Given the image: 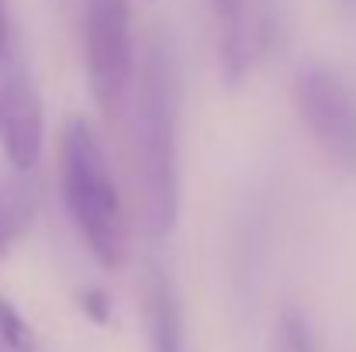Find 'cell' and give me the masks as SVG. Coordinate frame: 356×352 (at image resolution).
Wrapping results in <instances>:
<instances>
[{
  "mask_svg": "<svg viewBox=\"0 0 356 352\" xmlns=\"http://www.w3.org/2000/svg\"><path fill=\"white\" fill-rule=\"evenodd\" d=\"M180 76L170 35L156 31L135 73V169L142 221L152 238L180 221Z\"/></svg>",
  "mask_w": 356,
  "mask_h": 352,
  "instance_id": "obj_1",
  "label": "cell"
},
{
  "mask_svg": "<svg viewBox=\"0 0 356 352\" xmlns=\"http://www.w3.org/2000/svg\"><path fill=\"white\" fill-rule=\"evenodd\" d=\"M59 197L87 252L118 269L128 252L124 208L97 131L83 117H66L59 131Z\"/></svg>",
  "mask_w": 356,
  "mask_h": 352,
  "instance_id": "obj_2",
  "label": "cell"
},
{
  "mask_svg": "<svg viewBox=\"0 0 356 352\" xmlns=\"http://www.w3.org/2000/svg\"><path fill=\"white\" fill-rule=\"evenodd\" d=\"M294 108L312 135V142L325 152V159L356 173V87L325 62H305L294 73Z\"/></svg>",
  "mask_w": 356,
  "mask_h": 352,
  "instance_id": "obj_3",
  "label": "cell"
},
{
  "mask_svg": "<svg viewBox=\"0 0 356 352\" xmlns=\"http://www.w3.org/2000/svg\"><path fill=\"white\" fill-rule=\"evenodd\" d=\"M83 62L97 108L115 117L128 101L135 76L131 0H87L83 7Z\"/></svg>",
  "mask_w": 356,
  "mask_h": 352,
  "instance_id": "obj_4",
  "label": "cell"
},
{
  "mask_svg": "<svg viewBox=\"0 0 356 352\" xmlns=\"http://www.w3.org/2000/svg\"><path fill=\"white\" fill-rule=\"evenodd\" d=\"M215 21V56L225 87H238L273 35V0H204Z\"/></svg>",
  "mask_w": 356,
  "mask_h": 352,
  "instance_id": "obj_5",
  "label": "cell"
},
{
  "mask_svg": "<svg viewBox=\"0 0 356 352\" xmlns=\"http://www.w3.org/2000/svg\"><path fill=\"white\" fill-rule=\"evenodd\" d=\"M0 142L14 169H31L42 156L45 142L42 97L24 69H10L0 83Z\"/></svg>",
  "mask_w": 356,
  "mask_h": 352,
  "instance_id": "obj_6",
  "label": "cell"
},
{
  "mask_svg": "<svg viewBox=\"0 0 356 352\" xmlns=\"http://www.w3.org/2000/svg\"><path fill=\"white\" fill-rule=\"evenodd\" d=\"M142 321H145L149 352H184L180 294L163 266H149L142 280Z\"/></svg>",
  "mask_w": 356,
  "mask_h": 352,
  "instance_id": "obj_7",
  "label": "cell"
},
{
  "mask_svg": "<svg viewBox=\"0 0 356 352\" xmlns=\"http://www.w3.org/2000/svg\"><path fill=\"white\" fill-rule=\"evenodd\" d=\"M270 352H318V332L305 308L287 304L277 311L270 332Z\"/></svg>",
  "mask_w": 356,
  "mask_h": 352,
  "instance_id": "obj_8",
  "label": "cell"
},
{
  "mask_svg": "<svg viewBox=\"0 0 356 352\" xmlns=\"http://www.w3.org/2000/svg\"><path fill=\"white\" fill-rule=\"evenodd\" d=\"M0 349H7V352H38L35 328L24 321V315H21L7 297H0Z\"/></svg>",
  "mask_w": 356,
  "mask_h": 352,
  "instance_id": "obj_9",
  "label": "cell"
},
{
  "mask_svg": "<svg viewBox=\"0 0 356 352\" xmlns=\"http://www.w3.org/2000/svg\"><path fill=\"white\" fill-rule=\"evenodd\" d=\"M343 7H350V10H356V0H343Z\"/></svg>",
  "mask_w": 356,
  "mask_h": 352,
  "instance_id": "obj_10",
  "label": "cell"
},
{
  "mask_svg": "<svg viewBox=\"0 0 356 352\" xmlns=\"http://www.w3.org/2000/svg\"><path fill=\"white\" fill-rule=\"evenodd\" d=\"M0 238H3V218H0Z\"/></svg>",
  "mask_w": 356,
  "mask_h": 352,
  "instance_id": "obj_11",
  "label": "cell"
}]
</instances>
